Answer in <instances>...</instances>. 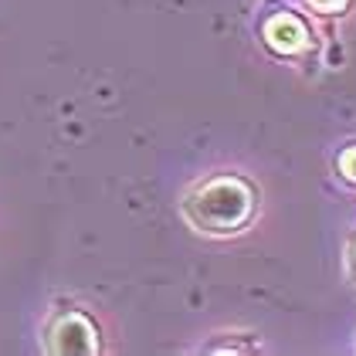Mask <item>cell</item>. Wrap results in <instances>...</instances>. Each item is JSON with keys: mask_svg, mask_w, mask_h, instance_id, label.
Returning <instances> with one entry per match:
<instances>
[{"mask_svg": "<svg viewBox=\"0 0 356 356\" xmlns=\"http://www.w3.org/2000/svg\"><path fill=\"white\" fill-rule=\"evenodd\" d=\"M184 211L193 227L211 231V234H227V231H238L251 214V191L234 177H218L204 184L200 191H193Z\"/></svg>", "mask_w": 356, "mask_h": 356, "instance_id": "6da1fadb", "label": "cell"}, {"mask_svg": "<svg viewBox=\"0 0 356 356\" xmlns=\"http://www.w3.org/2000/svg\"><path fill=\"white\" fill-rule=\"evenodd\" d=\"M51 350L55 353H72V356H92L99 350V339H95V329L88 326V319L82 316H65L51 332Z\"/></svg>", "mask_w": 356, "mask_h": 356, "instance_id": "7a4b0ae2", "label": "cell"}, {"mask_svg": "<svg viewBox=\"0 0 356 356\" xmlns=\"http://www.w3.org/2000/svg\"><path fill=\"white\" fill-rule=\"evenodd\" d=\"M265 38H268V44H272L275 51H282V55H296L309 41L305 24H302L296 14H275L272 21L265 24Z\"/></svg>", "mask_w": 356, "mask_h": 356, "instance_id": "3957f363", "label": "cell"}, {"mask_svg": "<svg viewBox=\"0 0 356 356\" xmlns=\"http://www.w3.org/2000/svg\"><path fill=\"white\" fill-rule=\"evenodd\" d=\"M339 170H343L350 180H356V146L353 149H346V153L339 156Z\"/></svg>", "mask_w": 356, "mask_h": 356, "instance_id": "277c9868", "label": "cell"}, {"mask_svg": "<svg viewBox=\"0 0 356 356\" xmlns=\"http://www.w3.org/2000/svg\"><path fill=\"white\" fill-rule=\"evenodd\" d=\"M312 7H319V10H336V7H343V0H309Z\"/></svg>", "mask_w": 356, "mask_h": 356, "instance_id": "5b68a950", "label": "cell"}, {"mask_svg": "<svg viewBox=\"0 0 356 356\" xmlns=\"http://www.w3.org/2000/svg\"><path fill=\"white\" fill-rule=\"evenodd\" d=\"M350 268H353V278H356V251H353V261H350Z\"/></svg>", "mask_w": 356, "mask_h": 356, "instance_id": "8992f818", "label": "cell"}]
</instances>
